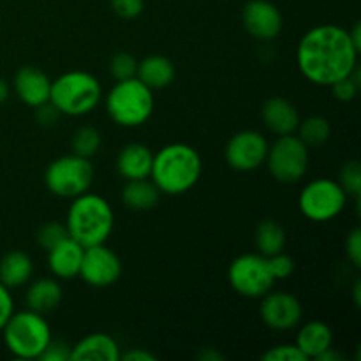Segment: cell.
Returning a JSON list of instances; mask_svg holds the SVG:
<instances>
[{
  "instance_id": "1",
  "label": "cell",
  "mask_w": 361,
  "mask_h": 361,
  "mask_svg": "<svg viewBox=\"0 0 361 361\" xmlns=\"http://www.w3.org/2000/svg\"><path fill=\"white\" fill-rule=\"evenodd\" d=\"M360 51L349 32L334 23L310 28L298 42L296 66L305 80L319 87H331L348 78L358 66Z\"/></svg>"
},
{
  "instance_id": "2",
  "label": "cell",
  "mask_w": 361,
  "mask_h": 361,
  "mask_svg": "<svg viewBox=\"0 0 361 361\" xmlns=\"http://www.w3.org/2000/svg\"><path fill=\"white\" fill-rule=\"evenodd\" d=\"M203 162L194 147L187 143H169L154 154L150 178L161 194L180 196L200 182Z\"/></svg>"
},
{
  "instance_id": "3",
  "label": "cell",
  "mask_w": 361,
  "mask_h": 361,
  "mask_svg": "<svg viewBox=\"0 0 361 361\" xmlns=\"http://www.w3.org/2000/svg\"><path fill=\"white\" fill-rule=\"evenodd\" d=\"M66 228L71 238L83 247L106 243L115 228V212L102 196L85 192L71 203Z\"/></svg>"
},
{
  "instance_id": "4",
  "label": "cell",
  "mask_w": 361,
  "mask_h": 361,
  "mask_svg": "<svg viewBox=\"0 0 361 361\" xmlns=\"http://www.w3.org/2000/svg\"><path fill=\"white\" fill-rule=\"evenodd\" d=\"M102 99L101 81L87 71H67L51 81L49 102L67 116H85Z\"/></svg>"
},
{
  "instance_id": "5",
  "label": "cell",
  "mask_w": 361,
  "mask_h": 361,
  "mask_svg": "<svg viewBox=\"0 0 361 361\" xmlns=\"http://www.w3.org/2000/svg\"><path fill=\"white\" fill-rule=\"evenodd\" d=\"M155 108L154 90L137 78L116 81L106 97V111L120 127L134 129L150 120Z\"/></svg>"
},
{
  "instance_id": "6",
  "label": "cell",
  "mask_w": 361,
  "mask_h": 361,
  "mask_svg": "<svg viewBox=\"0 0 361 361\" xmlns=\"http://www.w3.org/2000/svg\"><path fill=\"white\" fill-rule=\"evenodd\" d=\"M0 331L7 351L18 360H39L53 338L44 316L30 309L13 312Z\"/></svg>"
},
{
  "instance_id": "7",
  "label": "cell",
  "mask_w": 361,
  "mask_h": 361,
  "mask_svg": "<svg viewBox=\"0 0 361 361\" xmlns=\"http://www.w3.org/2000/svg\"><path fill=\"white\" fill-rule=\"evenodd\" d=\"M94 175V164L90 159L69 154L49 162L44 171V183L53 196L74 200L90 190Z\"/></svg>"
},
{
  "instance_id": "8",
  "label": "cell",
  "mask_w": 361,
  "mask_h": 361,
  "mask_svg": "<svg viewBox=\"0 0 361 361\" xmlns=\"http://www.w3.org/2000/svg\"><path fill=\"white\" fill-rule=\"evenodd\" d=\"M349 196L334 178H314L298 196V208L312 222H330L344 212Z\"/></svg>"
},
{
  "instance_id": "9",
  "label": "cell",
  "mask_w": 361,
  "mask_h": 361,
  "mask_svg": "<svg viewBox=\"0 0 361 361\" xmlns=\"http://www.w3.org/2000/svg\"><path fill=\"white\" fill-rule=\"evenodd\" d=\"M309 161V147L296 134H286L277 136L268 147L264 164L277 182L289 185L300 182L307 175Z\"/></svg>"
},
{
  "instance_id": "10",
  "label": "cell",
  "mask_w": 361,
  "mask_h": 361,
  "mask_svg": "<svg viewBox=\"0 0 361 361\" xmlns=\"http://www.w3.org/2000/svg\"><path fill=\"white\" fill-rule=\"evenodd\" d=\"M228 281L233 291L250 300L263 298L277 282L271 275L268 257L259 252L242 254L235 257L228 268Z\"/></svg>"
},
{
  "instance_id": "11",
  "label": "cell",
  "mask_w": 361,
  "mask_h": 361,
  "mask_svg": "<svg viewBox=\"0 0 361 361\" xmlns=\"http://www.w3.org/2000/svg\"><path fill=\"white\" fill-rule=\"evenodd\" d=\"M268 147H270V143L259 130H240V133L233 134L226 145V162L235 171H256L267 161Z\"/></svg>"
},
{
  "instance_id": "12",
  "label": "cell",
  "mask_w": 361,
  "mask_h": 361,
  "mask_svg": "<svg viewBox=\"0 0 361 361\" xmlns=\"http://www.w3.org/2000/svg\"><path fill=\"white\" fill-rule=\"evenodd\" d=\"M122 259L104 243L85 247L80 277L92 288H109L122 277Z\"/></svg>"
},
{
  "instance_id": "13",
  "label": "cell",
  "mask_w": 361,
  "mask_h": 361,
  "mask_svg": "<svg viewBox=\"0 0 361 361\" xmlns=\"http://www.w3.org/2000/svg\"><path fill=\"white\" fill-rule=\"evenodd\" d=\"M259 305L261 321L270 330L289 331L302 323L303 307L295 295L288 291H268Z\"/></svg>"
},
{
  "instance_id": "14",
  "label": "cell",
  "mask_w": 361,
  "mask_h": 361,
  "mask_svg": "<svg viewBox=\"0 0 361 361\" xmlns=\"http://www.w3.org/2000/svg\"><path fill=\"white\" fill-rule=\"evenodd\" d=\"M242 23L257 41H274L284 27L282 13L270 0H249L242 9Z\"/></svg>"
},
{
  "instance_id": "15",
  "label": "cell",
  "mask_w": 361,
  "mask_h": 361,
  "mask_svg": "<svg viewBox=\"0 0 361 361\" xmlns=\"http://www.w3.org/2000/svg\"><path fill=\"white\" fill-rule=\"evenodd\" d=\"M14 94L18 95L23 104L30 108H39L41 104L49 101L51 92V80L44 71L32 66H23L16 71L13 80Z\"/></svg>"
},
{
  "instance_id": "16",
  "label": "cell",
  "mask_w": 361,
  "mask_h": 361,
  "mask_svg": "<svg viewBox=\"0 0 361 361\" xmlns=\"http://www.w3.org/2000/svg\"><path fill=\"white\" fill-rule=\"evenodd\" d=\"M46 252H48V268L53 277L62 279V281H73L80 277L85 252V247L81 243L67 236Z\"/></svg>"
},
{
  "instance_id": "17",
  "label": "cell",
  "mask_w": 361,
  "mask_h": 361,
  "mask_svg": "<svg viewBox=\"0 0 361 361\" xmlns=\"http://www.w3.org/2000/svg\"><path fill=\"white\" fill-rule=\"evenodd\" d=\"M261 118L267 129L275 136L295 134L300 123V113L291 101L281 95L267 99L261 108Z\"/></svg>"
},
{
  "instance_id": "18",
  "label": "cell",
  "mask_w": 361,
  "mask_h": 361,
  "mask_svg": "<svg viewBox=\"0 0 361 361\" xmlns=\"http://www.w3.org/2000/svg\"><path fill=\"white\" fill-rule=\"evenodd\" d=\"M120 345L111 335L90 334L71 348V361H118Z\"/></svg>"
},
{
  "instance_id": "19",
  "label": "cell",
  "mask_w": 361,
  "mask_h": 361,
  "mask_svg": "<svg viewBox=\"0 0 361 361\" xmlns=\"http://www.w3.org/2000/svg\"><path fill=\"white\" fill-rule=\"evenodd\" d=\"M154 152L143 143H129L120 150L116 157V169L126 180L150 178Z\"/></svg>"
},
{
  "instance_id": "20",
  "label": "cell",
  "mask_w": 361,
  "mask_h": 361,
  "mask_svg": "<svg viewBox=\"0 0 361 361\" xmlns=\"http://www.w3.org/2000/svg\"><path fill=\"white\" fill-rule=\"evenodd\" d=\"M63 300L62 286L59 284L56 279L51 277H41L37 281L32 282L25 295V302H27V309L34 310V312L46 314L53 312L59 309V305Z\"/></svg>"
},
{
  "instance_id": "21",
  "label": "cell",
  "mask_w": 361,
  "mask_h": 361,
  "mask_svg": "<svg viewBox=\"0 0 361 361\" xmlns=\"http://www.w3.org/2000/svg\"><path fill=\"white\" fill-rule=\"evenodd\" d=\"M295 344L307 360H316L321 353L334 345V330L324 321H309L300 328Z\"/></svg>"
},
{
  "instance_id": "22",
  "label": "cell",
  "mask_w": 361,
  "mask_h": 361,
  "mask_svg": "<svg viewBox=\"0 0 361 361\" xmlns=\"http://www.w3.org/2000/svg\"><path fill=\"white\" fill-rule=\"evenodd\" d=\"M176 76L175 63L164 55H150L137 62L136 78L143 81L150 90L169 87Z\"/></svg>"
},
{
  "instance_id": "23",
  "label": "cell",
  "mask_w": 361,
  "mask_h": 361,
  "mask_svg": "<svg viewBox=\"0 0 361 361\" xmlns=\"http://www.w3.org/2000/svg\"><path fill=\"white\" fill-rule=\"evenodd\" d=\"M32 275H34V261L23 250H11L0 259V282L6 288H21L30 282Z\"/></svg>"
},
{
  "instance_id": "24",
  "label": "cell",
  "mask_w": 361,
  "mask_h": 361,
  "mask_svg": "<svg viewBox=\"0 0 361 361\" xmlns=\"http://www.w3.org/2000/svg\"><path fill=\"white\" fill-rule=\"evenodd\" d=\"M161 200V190L150 178L127 180L122 189V203L129 210L148 212Z\"/></svg>"
},
{
  "instance_id": "25",
  "label": "cell",
  "mask_w": 361,
  "mask_h": 361,
  "mask_svg": "<svg viewBox=\"0 0 361 361\" xmlns=\"http://www.w3.org/2000/svg\"><path fill=\"white\" fill-rule=\"evenodd\" d=\"M286 236L284 228L274 219H264L256 226L254 231V243H256L257 252L263 254L264 257L275 256L286 249Z\"/></svg>"
},
{
  "instance_id": "26",
  "label": "cell",
  "mask_w": 361,
  "mask_h": 361,
  "mask_svg": "<svg viewBox=\"0 0 361 361\" xmlns=\"http://www.w3.org/2000/svg\"><path fill=\"white\" fill-rule=\"evenodd\" d=\"M296 136L307 145V147H321L326 143L331 136V126L328 118L321 115L307 116L305 120H300L296 127Z\"/></svg>"
},
{
  "instance_id": "27",
  "label": "cell",
  "mask_w": 361,
  "mask_h": 361,
  "mask_svg": "<svg viewBox=\"0 0 361 361\" xmlns=\"http://www.w3.org/2000/svg\"><path fill=\"white\" fill-rule=\"evenodd\" d=\"M101 133L90 126L80 127L73 136V154L81 157H94L101 148Z\"/></svg>"
},
{
  "instance_id": "28",
  "label": "cell",
  "mask_w": 361,
  "mask_h": 361,
  "mask_svg": "<svg viewBox=\"0 0 361 361\" xmlns=\"http://www.w3.org/2000/svg\"><path fill=\"white\" fill-rule=\"evenodd\" d=\"M338 183H341L342 189L345 190L349 197H355L360 200L361 194V164L356 159L351 161H345L342 164L341 171H338Z\"/></svg>"
},
{
  "instance_id": "29",
  "label": "cell",
  "mask_w": 361,
  "mask_h": 361,
  "mask_svg": "<svg viewBox=\"0 0 361 361\" xmlns=\"http://www.w3.org/2000/svg\"><path fill=\"white\" fill-rule=\"evenodd\" d=\"M67 236H69V233H67L66 224H62V222L59 221H48L37 229L35 238H37V243L42 249L49 250L51 247H55L56 243L62 242L63 238H67Z\"/></svg>"
},
{
  "instance_id": "30",
  "label": "cell",
  "mask_w": 361,
  "mask_h": 361,
  "mask_svg": "<svg viewBox=\"0 0 361 361\" xmlns=\"http://www.w3.org/2000/svg\"><path fill=\"white\" fill-rule=\"evenodd\" d=\"M109 71H111V76L115 78L116 81L136 78V73H137L136 56L130 55V53L127 51H118L116 55H113L111 63H109Z\"/></svg>"
},
{
  "instance_id": "31",
  "label": "cell",
  "mask_w": 361,
  "mask_h": 361,
  "mask_svg": "<svg viewBox=\"0 0 361 361\" xmlns=\"http://www.w3.org/2000/svg\"><path fill=\"white\" fill-rule=\"evenodd\" d=\"M264 361H309L296 344H279L271 345L261 355Z\"/></svg>"
},
{
  "instance_id": "32",
  "label": "cell",
  "mask_w": 361,
  "mask_h": 361,
  "mask_svg": "<svg viewBox=\"0 0 361 361\" xmlns=\"http://www.w3.org/2000/svg\"><path fill=\"white\" fill-rule=\"evenodd\" d=\"M268 264H270L271 275L275 277V281H286V279L295 274V259L288 256L284 250L268 257Z\"/></svg>"
},
{
  "instance_id": "33",
  "label": "cell",
  "mask_w": 361,
  "mask_h": 361,
  "mask_svg": "<svg viewBox=\"0 0 361 361\" xmlns=\"http://www.w3.org/2000/svg\"><path fill=\"white\" fill-rule=\"evenodd\" d=\"M111 9L123 20H134L145 9V0H111Z\"/></svg>"
},
{
  "instance_id": "34",
  "label": "cell",
  "mask_w": 361,
  "mask_h": 361,
  "mask_svg": "<svg viewBox=\"0 0 361 361\" xmlns=\"http://www.w3.org/2000/svg\"><path fill=\"white\" fill-rule=\"evenodd\" d=\"M361 85L356 83L355 80L351 78V74H349L348 78H342V80H338L337 83L331 85V92H334L335 99H338V101L342 102H351L353 99L358 95V90H360Z\"/></svg>"
},
{
  "instance_id": "35",
  "label": "cell",
  "mask_w": 361,
  "mask_h": 361,
  "mask_svg": "<svg viewBox=\"0 0 361 361\" xmlns=\"http://www.w3.org/2000/svg\"><path fill=\"white\" fill-rule=\"evenodd\" d=\"M41 361H71V345L62 341H53L46 345L42 355L39 356Z\"/></svg>"
},
{
  "instance_id": "36",
  "label": "cell",
  "mask_w": 361,
  "mask_h": 361,
  "mask_svg": "<svg viewBox=\"0 0 361 361\" xmlns=\"http://www.w3.org/2000/svg\"><path fill=\"white\" fill-rule=\"evenodd\" d=\"M345 254L356 268L361 267V229L355 228L345 238Z\"/></svg>"
},
{
  "instance_id": "37",
  "label": "cell",
  "mask_w": 361,
  "mask_h": 361,
  "mask_svg": "<svg viewBox=\"0 0 361 361\" xmlns=\"http://www.w3.org/2000/svg\"><path fill=\"white\" fill-rule=\"evenodd\" d=\"M14 312V300L13 295H11L9 288L0 282V330L4 328V324L9 321V317L13 316Z\"/></svg>"
},
{
  "instance_id": "38",
  "label": "cell",
  "mask_w": 361,
  "mask_h": 361,
  "mask_svg": "<svg viewBox=\"0 0 361 361\" xmlns=\"http://www.w3.org/2000/svg\"><path fill=\"white\" fill-rule=\"evenodd\" d=\"M60 116L62 115H60L59 109H56L49 101L41 104L39 108H35V118H37V122L44 127L55 126V123L59 122Z\"/></svg>"
},
{
  "instance_id": "39",
  "label": "cell",
  "mask_w": 361,
  "mask_h": 361,
  "mask_svg": "<svg viewBox=\"0 0 361 361\" xmlns=\"http://www.w3.org/2000/svg\"><path fill=\"white\" fill-rule=\"evenodd\" d=\"M120 360H123V361H157V356L143 348H137V349L133 348V349H129V351L122 353V355H120Z\"/></svg>"
},
{
  "instance_id": "40",
  "label": "cell",
  "mask_w": 361,
  "mask_h": 361,
  "mask_svg": "<svg viewBox=\"0 0 361 361\" xmlns=\"http://www.w3.org/2000/svg\"><path fill=\"white\" fill-rule=\"evenodd\" d=\"M197 360L200 361H222L224 360V356H222L215 348H203L200 351V355H197Z\"/></svg>"
},
{
  "instance_id": "41",
  "label": "cell",
  "mask_w": 361,
  "mask_h": 361,
  "mask_svg": "<svg viewBox=\"0 0 361 361\" xmlns=\"http://www.w3.org/2000/svg\"><path fill=\"white\" fill-rule=\"evenodd\" d=\"M344 355L342 353H338L337 349H334V345H331L330 349H326L324 353H321L319 356H317L316 361H344Z\"/></svg>"
},
{
  "instance_id": "42",
  "label": "cell",
  "mask_w": 361,
  "mask_h": 361,
  "mask_svg": "<svg viewBox=\"0 0 361 361\" xmlns=\"http://www.w3.org/2000/svg\"><path fill=\"white\" fill-rule=\"evenodd\" d=\"M349 32V37H351L353 44H355V48L358 49V51H361V23L360 21H356L355 25H353L351 30Z\"/></svg>"
},
{
  "instance_id": "43",
  "label": "cell",
  "mask_w": 361,
  "mask_h": 361,
  "mask_svg": "<svg viewBox=\"0 0 361 361\" xmlns=\"http://www.w3.org/2000/svg\"><path fill=\"white\" fill-rule=\"evenodd\" d=\"M9 94H11L9 83H7L4 78H0V104H4V102L9 99Z\"/></svg>"
},
{
  "instance_id": "44",
  "label": "cell",
  "mask_w": 361,
  "mask_h": 361,
  "mask_svg": "<svg viewBox=\"0 0 361 361\" xmlns=\"http://www.w3.org/2000/svg\"><path fill=\"white\" fill-rule=\"evenodd\" d=\"M360 293H361V284H360V281H356L355 286H353V296H355V303L358 307H360V303H361Z\"/></svg>"
}]
</instances>
